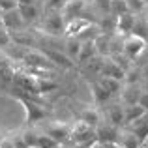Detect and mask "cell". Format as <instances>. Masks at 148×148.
Masks as SVG:
<instances>
[{"label": "cell", "mask_w": 148, "mask_h": 148, "mask_svg": "<svg viewBox=\"0 0 148 148\" xmlns=\"http://www.w3.org/2000/svg\"><path fill=\"white\" fill-rule=\"evenodd\" d=\"M145 47H146V41L143 38L135 36V34H127L126 40L122 41V54L127 56L130 60H135L137 56H141Z\"/></svg>", "instance_id": "obj_1"}, {"label": "cell", "mask_w": 148, "mask_h": 148, "mask_svg": "<svg viewBox=\"0 0 148 148\" xmlns=\"http://www.w3.org/2000/svg\"><path fill=\"white\" fill-rule=\"evenodd\" d=\"M69 141H73L75 145H83V143H96L98 137H96V127L86 126L83 122H77L75 126L71 127V137Z\"/></svg>", "instance_id": "obj_2"}, {"label": "cell", "mask_w": 148, "mask_h": 148, "mask_svg": "<svg viewBox=\"0 0 148 148\" xmlns=\"http://www.w3.org/2000/svg\"><path fill=\"white\" fill-rule=\"evenodd\" d=\"M17 99L25 105V109H26V122L28 124L45 118V109L41 107V105H38L34 99H30V94H26V96L21 94V96H17Z\"/></svg>", "instance_id": "obj_3"}, {"label": "cell", "mask_w": 148, "mask_h": 148, "mask_svg": "<svg viewBox=\"0 0 148 148\" xmlns=\"http://www.w3.org/2000/svg\"><path fill=\"white\" fill-rule=\"evenodd\" d=\"M43 28H45V32L53 34V36H58V34L64 32L66 30V19L62 15V11H51L43 21Z\"/></svg>", "instance_id": "obj_4"}, {"label": "cell", "mask_w": 148, "mask_h": 148, "mask_svg": "<svg viewBox=\"0 0 148 148\" xmlns=\"http://www.w3.org/2000/svg\"><path fill=\"white\" fill-rule=\"evenodd\" d=\"M25 19L21 17V13H19L17 8H13V10H8V11H2V25L4 28L8 30V32H15V30H21L23 26H25Z\"/></svg>", "instance_id": "obj_5"}, {"label": "cell", "mask_w": 148, "mask_h": 148, "mask_svg": "<svg viewBox=\"0 0 148 148\" xmlns=\"http://www.w3.org/2000/svg\"><path fill=\"white\" fill-rule=\"evenodd\" d=\"M23 62H25L26 66H30V68H36V69H49V68L54 66L43 54V51H41V53L40 51H30V53H26L25 56H23Z\"/></svg>", "instance_id": "obj_6"}, {"label": "cell", "mask_w": 148, "mask_h": 148, "mask_svg": "<svg viewBox=\"0 0 148 148\" xmlns=\"http://www.w3.org/2000/svg\"><path fill=\"white\" fill-rule=\"evenodd\" d=\"M96 137H98V143H118L120 139V127L112 126V124H107V126H99L96 127Z\"/></svg>", "instance_id": "obj_7"}, {"label": "cell", "mask_w": 148, "mask_h": 148, "mask_svg": "<svg viewBox=\"0 0 148 148\" xmlns=\"http://www.w3.org/2000/svg\"><path fill=\"white\" fill-rule=\"evenodd\" d=\"M43 54L53 62L54 66H60V68H73V58L68 56L64 51H58V49H43Z\"/></svg>", "instance_id": "obj_8"}, {"label": "cell", "mask_w": 148, "mask_h": 148, "mask_svg": "<svg viewBox=\"0 0 148 148\" xmlns=\"http://www.w3.org/2000/svg\"><path fill=\"white\" fill-rule=\"evenodd\" d=\"M84 8H86V0H68V2L64 4V8H62V15H64L66 21L81 17Z\"/></svg>", "instance_id": "obj_9"}, {"label": "cell", "mask_w": 148, "mask_h": 148, "mask_svg": "<svg viewBox=\"0 0 148 148\" xmlns=\"http://www.w3.org/2000/svg\"><path fill=\"white\" fill-rule=\"evenodd\" d=\"M47 135L54 139L56 143H64V141H69V137H71V126H68V124H53V126L47 127Z\"/></svg>", "instance_id": "obj_10"}, {"label": "cell", "mask_w": 148, "mask_h": 148, "mask_svg": "<svg viewBox=\"0 0 148 148\" xmlns=\"http://www.w3.org/2000/svg\"><path fill=\"white\" fill-rule=\"evenodd\" d=\"M135 17H137V15H135V13H131V11H126V13L116 15V25H114V28L118 30L120 34H124V36L131 34V28H133Z\"/></svg>", "instance_id": "obj_11"}, {"label": "cell", "mask_w": 148, "mask_h": 148, "mask_svg": "<svg viewBox=\"0 0 148 148\" xmlns=\"http://www.w3.org/2000/svg\"><path fill=\"white\" fill-rule=\"evenodd\" d=\"M141 94H143V88L139 84H127L126 88L120 90V99H122L124 105H133V103H139Z\"/></svg>", "instance_id": "obj_12"}, {"label": "cell", "mask_w": 148, "mask_h": 148, "mask_svg": "<svg viewBox=\"0 0 148 148\" xmlns=\"http://www.w3.org/2000/svg\"><path fill=\"white\" fill-rule=\"evenodd\" d=\"M98 56V51H96V43L94 40H86V41H81V49H79V54H77V60L81 64H86L90 62L92 58Z\"/></svg>", "instance_id": "obj_13"}, {"label": "cell", "mask_w": 148, "mask_h": 148, "mask_svg": "<svg viewBox=\"0 0 148 148\" xmlns=\"http://www.w3.org/2000/svg\"><path fill=\"white\" fill-rule=\"evenodd\" d=\"M90 90H92V98H94V103H96V105H103V103H107V101L111 99V96H112L111 92H109L107 88H105L103 84L99 83V79L92 81Z\"/></svg>", "instance_id": "obj_14"}, {"label": "cell", "mask_w": 148, "mask_h": 148, "mask_svg": "<svg viewBox=\"0 0 148 148\" xmlns=\"http://www.w3.org/2000/svg\"><path fill=\"white\" fill-rule=\"evenodd\" d=\"M79 122L86 124V126H92V127H98L99 122H101L99 111H98V109H94V107L83 109V111H81V114H79Z\"/></svg>", "instance_id": "obj_15"}, {"label": "cell", "mask_w": 148, "mask_h": 148, "mask_svg": "<svg viewBox=\"0 0 148 148\" xmlns=\"http://www.w3.org/2000/svg\"><path fill=\"white\" fill-rule=\"evenodd\" d=\"M130 130L133 131L141 141H145V139L148 137V111L141 116V118H137L135 122L130 124Z\"/></svg>", "instance_id": "obj_16"}, {"label": "cell", "mask_w": 148, "mask_h": 148, "mask_svg": "<svg viewBox=\"0 0 148 148\" xmlns=\"http://www.w3.org/2000/svg\"><path fill=\"white\" fill-rule=\"evenodd\" d=\"M145 112H146V111H145V109H143L139 103L124 105V126H130L131 122H135L137 118H141Z\"/></svg>", "instance_id": "obj_17"}, {"label": "cell", "mask_w": 148, "mask_h": 148, "mask_svg": "<svg viewBox=\"0 0 148 148\" xmlns=\"http://www.w3.org/2000/svg\"><path fill=\"white\" fill-rule=\"evenodd\" d=\"M17 10L26 23H34L40 17V10H38L36 4H17Z\"/></svg>", "instance_id": "obj_18"}, {"label": "cell", "mask_w": 148, "mask_h": 148, "mask_svg": "<svg viewBox=\"0 0 148 148\" xmlns=\"http://www.w3.org/2000/svg\"><path fill=\"white\" fill-rule=\"evenodd\" d=\"M109 122L116 127L124 126V103H114L109 107Z\"/></svg>", "instance_id": "obj_19"}, {"label": "cell", "mask_w": 148, "mask_h": 148, "mask_svg": "<svg viewBox=\"0 0 148 148\" xmlns=\"http://www.w3.org/2000/svg\"><path fill=\"white\" fill-rule=\"evenodd\" d=\"M118 145L122 146V148H139V146L143 145V141L131 130H127V131H124V133H120Z\"/></svg>", "instance_id": "obj_20"}, {"label": "cell", "mask_w": 148, "mask_h": 148, "mask_svg": "<svg viewBox=\"0 0 148 148\" xmlns=\"http://www.w3.org/2000/svg\"><path fill=\"white\" fill-rule=\"evenodd\" d=\"M131 34L143 38V40L148 43V19H145V17H135V23H133V28H131Z\"/></svg>", "instance_id": "obj_21"}, {"label": "cell", "mask_w": 148, "mask_h": 148, "mask_svg": "<svg viewBox=\"0 0 148 148\" xmlns=\"http://www.w3.org/2000/svg\"><path fill=\"white\" fill-rule=\"evenodd\" d=\"M98 79H99V83L103 84L109 92H111V94H118V92L122 90V81H120V79H114V77H105V75H99Z\"/></svg>", "instance_id": "obj_22"}, {"label": "cell", "mask_w": 148, "mask_h": 148, "mask_svg": "<svg viewBox=\"0 0 148 148\" xmlns=\"http://www.w3.org/2000/svg\"><path fill=\"white\" fill-rule=\"evenodd\" d=\"M126 11H130L126 0H109V13H111L112 17H116V15H120V13H126Z\"/></svg>", "instance_id": "obj_23"}, {"label": "cell", "mask_w": 148, "mask_h": 148, "mask_svg": "<svg viewBox=\"0 0 148 148\" xmlns=\"http://www.w3.org/2000/svg\"><path fill=\"white\" fill-rule=\"evenodd\" d=\"M79 49H81V41L77 40V38L69 36V40L66 41L64 53L68 54V56H71V58H77V54H79Z\"/></svg>", "instance_id": "obj_24"}, {"label": "cell", "mask_w": 148, "mask_h": 148, "mask_svg": "<svg viewBox=\"0 0 148 148\" xmlns=\"http://www.w3.org/2000/svg\"><path fill=\"white\" fill-rule=\"evenodd\" d=\"M141 69H133V68H127L126 69V75H124V81H126L127 84H139L141 83Z\"/></svg>", "instance_id": "obj_25"}, {"label": "cell", "mask_w": 148, "mask_h": 148, "mask_svg": "<svg viewBox=\"0 0 148 148\" xmlns=\"http://www.w3.org/2000/svg\"><path fill=\"white\" fill-rule=\"evenodd\" d=\"M60 143H56L51 135H38V145H36V148H56Z\"/></svg>", "instance_id": "obj_26"}, {"label": "cell", "mask_w": 148, "mask_h": 148, "mask_svg": "<svg viewBox=\"0 0 148 148\" xmlns=\"http://www.w3.org/2000/svg\"><path fill=\"white\" fill-rule=\"evenodd\" d=\"M126 4H127V10H130L131 13H135V15H139L141 11H145V8H146L145 0H126Z\"/></svg>", "instance_id": "obj_27"}, {"label": "cell", "mask_w": 148, "mask_h": 148, "mask_svg": "<svg viewBox=\"0 0 148 148\" xmlns=\"http://www.w3.org/2000/svg\"><path fill=\"white\" fill-rule=\"evenodd\" d=\"M38 92H53V90H56L58 88V84L54 83V81H49V79H45V81H41L40 77H38Z\"/></svg>", "instance_id": "obj_28"}, {"label": "cell", "mask_w": 148, "mask_h": 148, "mask_svg": "<svg viewBox=\"0 0 148 148\" xmlns=\"http://www.w3.org/2000/svg\"><path fill=\"white\" fill-rule=\"evenodd\" d=\"M23 137H25V143L28 148H36V145H38V133L36 131H26V133H23Z\"/></svg>", "instance_id": "obj_29"}, {"label": "cell", "mask_w": 148, "mask_h": 148, "mask_svg": "<svg viewBox=\"0 0 148 148\" xmlns=\"http://www.w3.org/2000/svg\"><path fill=\"white\" fill-rule=\"evenodd\" d=\"M66 2H68V0H47L45 8H47V11H62V8H64Z\"/></svg>", "instance_id": "obj_30"}, {"label": "cell", "mask_w": 148, "mask_h": 148, "mask_svg": "<svg viewBox=\"0 0 148 148\" xmlns=\"http://www.w3.org/2000/svg\"><path fill=\"white\" fill-rule=\"evenodd\" d=\"M10 43H11V34L6 28H0V49L8 47Z\"/></svg>", "instance_id": "obj_31"}, {"label": "cell", "mask_w": 148, "mask_h": 148, "mask_svg": "<svg viewBox=\"0 0 148 148\" xmlns=\"http://www.w3.org/2000/svg\"><path fill=\"white\" fill-rule=\"evenodd\" d=\"M17 8V0H0V11H8Z\"/></svg>", "instance_id": "obj_32"}, {"label": "cell", "mask_w": 148, "mask_h": 148, "mask_svg": "<svg viewBox=\"0 0 148 148\" xmlns=\"http://www.w3.org/2000/svg\"><path fill=\"white\" fill-rule=\"evenodd\" d=\"M139 105H141L145 111H148V92L143 90V94H141V98H139Z\"/></svg>", "instance_id": "obj_33"}, {"label": "cell", "mask_w": 148, "mask_h": 148, "mask_svg": "<svg viewBox=\"0 0 148 148\" xmlns=\"http://www.w3.org/2000/svg\"><path fill=\"white\" fill-rule=\"evenodd\" d=\"M141 73H143V77H145V79H148V64L141 69Z\"/></svg>", "instance_id": "obj_34"}, {"label": "cell", "mask_w": 148, "mask_h": 148, "mask_svg": "<svg viewBox=\"0 0 148 148\" xmlns=\"http://www.w3.org/2000/svg\"><path fill=\"white\" fill-rule=\"evenodd\" d=\"M143 90H145V92H148V79L145 81V88H143Z\"/></svg>", "instance_id": "obj_35"}, {"label": "cell", "mask_w": 148, "mask_h": 148, "mask_svg": "<svg viewBox=\"0 0 148 148\" xmlns=\"http://www.w3.org/2000/svg\"><path fill=\"white\" fill-rule=\"evenodd\" d=\"M0 28H4V25H2V13H0Z\"/></svg>", "instance_id": "obj_36"}, {"label": "cell", "mask_w": 148, "mask_h": 148, "mask_svg": "<svg viewBox=\"0 0 148 148\" xmlns=\"http://www.w3.org/2000/svg\"><path fill=\"white\" fill-rule=\"evenodd\" d=\"M56 148H62V146H60V145H58V146H56Z\"/></svg>", "instance_id": "obj_37"}, {"label": "cell", "mask_w": 148, "mask_h": 148, "mask_svg": "<svg viewBox=\"0 0 148 148\" xmlns=\"http://www.w3.org/2000/svg\"><path fill=\"white\" fill-rule=\"evenodd\" d=\"M32 2H38V0H32Z\"/></svg>", "instance_id": "obj_38"}, {"label": "cell", "mask_w": 148, "mask_h": 148, "mask_svg": "<svg viewBox=\"0 0 148 148\" xmlns=\"http://www.w3.org/2000/svg\"><path fill=\"white\" fill-rule=\"evenodd\" d=\"M145 2H146V4H148V0H145Z\"/></svg>", "instance_id": "obj_39"}, {"label": "cell", "mask_w": 148, "mask_h": 148, "mask_svg": "<svg viewBox=\"0 0 148 148\" xmlns=\"http://www.w3.org/2000/svg\"><path fill=\"white\" fill-rule=\"evenodd\" d=\"M71 148H75V146H71Z\"/></svg>", "instance_id": "obj_40"}]
</instances>
